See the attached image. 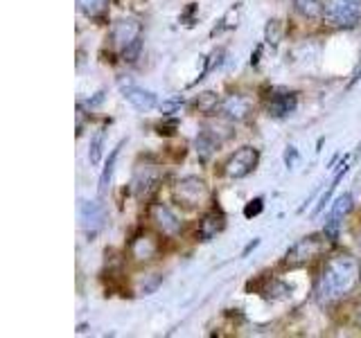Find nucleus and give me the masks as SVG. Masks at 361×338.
<instances>
[{"mask_svg": "<svg viewBox=\"0 0 361 338\" xmlns=\"http://www.w3.org/2000/svg\"><path fill=\"white\" fill-rule=\"evenodd\" d=\"M224 228H226V214L219 208H212V210H208L201 217L199 228H197V237H199V242H206L208 244L219 232H224Z\"/></svg>", "mask_w": 361, "mask_h": 338, "instance_id": "nucleus-13", "label": "nucleus"}, {"mask_svg": "<svg viewBox=\"0 0 361 338\" xmlns=\"http://www.w3.org/2000/svg\"><path fill=\"white\" fill-rule=\"evenodd\" d=\"M161 180H163V174L158 172V169H154V167H140L138 172H135V178H133L135 196H138L140 201L149 199L154 192L161 187Z\"/></svg>", "mask_w": 361, "mask_h": 338, "instance_id": "nucleus-12", "label": "nucleus"}, {"mask_svg": "<svg viewBox=\"0 0 361 338\" xmlns=\"http://www.w3.org/2000/svg\"><path fill=\"white\" fill-rule=\"evenodd\" d=\"M257 244H259V239H253V242H251V244H248V246H246V251H244V253H242V257H246V255H248V253H251V251H253V248H255V246H257Z\"/></svg>", "mask_w": 361, "mask_h": 338, "instance_id": "nucleus-28", "label": "nucleus"}, {"mask_svg": "<svg viewBox=\"0 0 361 338\" xmlns=\"http://www.w3.org/2000/svg\"><path fill=\"white\" fill-rule=\"evenodd\" d=\"M298 106V97L296 93H276L274 97L269 99V104H267V111H269V115L271 118H287L291 115L293 111H296Z\"/></svg>", "mask_w": 361, "mask_h": 338, "instance_id": "nucleus-14", "label": "nucleus"}, {"mask_svg": "<svg viewBox=\"0 0 361 338\" xmlns=\"http://www.w3.org/2000/svg\"><path fill=\"white\" fill-rule=\"evenodd\" d=\"M219 104H221V99L208 90V93H201L195 101H192V108L201 113V115H212V113L219 111Z\"/></svg>", "mask_w": 361, "mask_h": 338, "instance_id": "nucleus-19", "label": "nucleus"}, {"mask_svg": "<svg viewBox=\"0 0 361 338\" xmlns=\"http://www.w3.org/2000/svg\"><path fill=\"white\" fill-rule=\"evenodd\" d=\"M111 0H77V9L90 20H104Z\"/></svg>", "mask_w": 361, "mask_h": 338, "instance_id": "nucleus-15", "label": "nucleus"}, {"mask_svg": "<svg viewBox=\"0 0 361 338\" xmlns=\"http://www.w3.org/2000/svg\"><path fill=\"white\" fill-rule=\"evenodd\" d=\"M345 172H348V161H345V163L341 165V169H338V172H336L334 180H332V183H330V187H327V189H325V194L321 196V201H319V208H316V210H314V214H319V212H321V210L325 208V203H327V201H330V199H332V194H334V192H336V185H338V183H341V180H343Z\"/></svg>", "mask_w": 361, "mask_h": 338, "instance_id": "nucleus-23", "label": "nucleus"}, {"mask_svg": "<svg viewBox=\"0 0 361 338\" xmlns=\"http://www.w3.org/2000/svg\"><path fill=\"white\" fill-rule=\"evenodd\" d=\"M210 189L206 180L199 176H185L172 185V199L183 210H199L208 201Z\"/></svg>", "mask_w": 361, "mask_h": 338, "instance_id": "nucleus-3", "label": "nucleus"}, {"mask_svg": "<svg viewBox=\"0 0 361 338\" xmlns=\"http://www.w3.org/2000/svg\"><path fill=\"white\" fill-rule=\"evenodd\" d=\"M161 255V239L149 232L140 230L138 234H133V239L129 242V257L135 264H149Z\"/></svg>", "mask_w": 361, "mask_h": 338, "instance_id": "nucleus-7", "label": "nucleus"}, {"mask_svg": "<svg viewBox=\"0 0 361 338\" xmlns=\"http://www.w3.org/2000/svg\"><path fill=\"white\" fill-rule=\"evenodd\" d=\"M147 217H149L152 225L158 230V234L163 237H178L183 230V221L176 217V212L165 206V203H152L149 210H147Z\"/></svg>", "mask_w": 361, "mask_h": 338, "instance_id": "nucleus-6", "label": "nucleus"}, {"mask_svg": "<svg viewBox=\"0 0 361 338\" xmlns=\"http://www.w3.org/2000/svg\"><path fill=\"white\" fill-rule=\"evenodd\" d=\"M357 244H359V246H361V230H359V232H357Z\"/></svg>", "mask_w": 361, "mask_h": 338, "instance_id": "nucleus-30", "label": "nucleus"}, {"mask_svg": "<svg viewBox=\"0 0 361 338\" xmlns=\"http://www.w3.org/2000/svg\"><path fill=\"white\" fill-rule=\"evenodd\" d=\"M118 3L122 7H138V5H142V0H118Z\"/></svg>", "mask_w": 361, "mask_h": 338, "instance_id": "nucleus-27", "label": "nucleus"}, {"mask_svg": "<svg viewBox=\"0 0 361 338\" xmlns=\"http://www.w3.org/2000/svg\"><path fill=\"white\" fill-rule=\"evenodd\" d=\"M323 20L338 30H353L361 23V0H325Z\"/></svg>", "mask_w": 361, "mask_h": 338, "instance_id": "nucleus-4", "label": "nucleus"}, {"mask_svg": "<svg viewBox=\"0 0 361 338\" xmlns=\"http://www.w3.org/2000/svg\"><path fill=\"white\" fill-rule=\"evenodd\" d=\"M104 138H106V127L97 129V133L90 138V149H88V161L90 165H99L102 161V149H104Z\"/></svg>", "mask_w": 361, "mask_h": 338, "instance_id": "nucleus-21", "label": "nucleus"}, {"mask_svg": "<svg viewBox=\"0 0 361 338\" xmlns=\"http://www.w3.org/2000/svg\"><path fill=\"white\" fill-rule=\"evenodd\" d=\"M264 210V201L262 199H253V201H248L246 203V208H244V217L246 219H253V217H257L259 212Z\"/></svg>", "mask_w": 361, "mask_h": 338, "instance_id": "nucleus-25", "label": "nucleus"}, {"mask_svg": "<svg viewBox=\"0 0 361 338\" xmlns=\"http://www.w3.org/2000/svg\"><path fill=\"white\" fill-rule=\"evenodd\" d=\"M217 113L231 122H244L253 113V99L246 95H240V93H233L221 99Z\"/></svg>", "mask_w": 361, "mask_h": 338, "instance_id": "nucleus-10", "label": "nucleus"}, {"mask_svg": "<svg viewBox=\"0 0 361 338\" xmlns=\"http://www.w3.org/2000/svg\"><path fill=\"white\" fill-rule=\"evenodd\" d=\"M355 318H357V323L361 325V304H357V311H355Z\"/></svg>", "mask_w": 361, "mask_h": 338, "instance_id": "nucleus-29", "label": "nucleus"}, {"mask_svg": "<svg viewBox=\"0 0 361 338\" xmlns=\"http://www.w3.org/2000/svg\"><path fill=\"white\" fill-rule=\"evenodd\" d=\"M240 11H242V5H240V3H237L235 7H231V9L224 14V18L219 20V25L212 30V34H219V32H224V30H233V27H237V20H240Z\"/></svg>", "mask_w": 361, "mask_h": 338, "instance_id": "nucleus-22", "label": "nucleus"}, {"mask_svg": "<svg viewBox=\"0 0 361 338\" xmlns=\"http://www.w3.org/2000/svg\"><path fill=\"white\" fill-rule=\"evenodd\" d=\"M79 223L86 237H95L106 225V210L99 201H79Z\"/></svg>", "mask_w": 361, "mask_h": 338, "instance_id": "nucleus-9", "label": "nucleus"}, {"mask_svg": "<svg viewBox=\"0 0 361 338\" xmlns=\"http://www.w3.org/2000/svg\"><path fill=\"white\" fill-rule=\"evenodd\" d=\"M183 106V99H169V101H163L161 104V111L165 113V115H169L172 111H176V108H180Z\"/></svg>", "mask_w": 361, "mask_h": 338, "instance_id": "nucleus-26", "label": "nucleus"}, {"mask_svg": "<svg viewBox=\"0 0 361 338\" xmlns=\"http://www.w3.org/2000/svg\"><path fill=\"white\" fill-rule=\"evenodd\" d=\"M282 32H285V27H282V20H269L267 23V30H264V39L269 45H278L280 39H282Z\"/></svg>", "mask_w": 361, "mask_h": 338, "instance_id": "nucleus-24", "label": "nucleus"}, {"mask_svg": "<svg viewBox=\"0 0 361 338\" xmlns=\"http://www.w3.org/2000/svg\"><path fill=\"white\" fill-rule=\"evenodd\" d=\"M353 208H355L353 194H350V192H343V194H341V196H336V201H334L332 212H330V219L341 221L343 217H348V214L353 212Z\"/></svg>", "mask_w": 361, "mask_h": 338, "instance_id": "nucleus-20", "label": "nucleus"}, {"mask_svg": "<svg viewBox=\"0 0 361 338\" xmlns=\"http://www.w3.org/2000/svg\"><path fill=\"white\" fill-rule=\"evenodd\" d=\"M221 140H217V135L210 133V131H201L199 138H197V154L201 158V163H208L210 158L214 156V151L219 149Z\"/></svg>", "mask_w": 361, "mask_h": 338, "instance_id": "nucleus-17", "label": "nucleus"}, {"mask_svg": "<svg viewBox=\"0 0 361 338\" xmlns=\"http://www.w3.org/2000/svg\"><path fill=\"white\" fill-rule=\"evenodd\" d=\"M142 39V25L135 18H120L113 23V27L109 32V41L118 52L127 50L131 43Z\"/></svg>", "mask_w": 361, "mask_h": 338, "instance_id": "nucleus-8", "label": "nucleus"}, {"mask_svg": "<svg viewBox=\"0 0 361 338\" xmlns=\"http://www.w3.org/2000/svg\"><path fill=\"white\" fill-rule=\"evenodd\" d=\"M124 142H127V140H120V142H118L116 149L111 151V156H109V161H106L104 169H102V174H99V196H104V194H106V189H109V185H111V178H113V172H116V163H118V156H120V149L124 146Z\"/></svg>", "mask_w": 361, "mask_h": 338, "instance_id": "nucleus-18", "label": "nucleus"}, {"mask_svg": "<svg viewBox=\"0 0 361 338\" xmlns=\"http://www.w3.org/2000/svg\"><path fill=\"white\" fill-rule=\"evenodd\" d=\"M293 11L305 20H319L323 18L325 3L323 0H293Z\"/></svg>", "mask_w": 361, "mask_h": 338, "instance_id": "nucleus-16", "label": "nucleus"}, {"mask_svg": "<svg viewBox=\"0 0 361 338\" xmlns=\"http://www.w3.org/2000/svg\"><path fill=\"white\" fill-rule=\"evenodd\" d=\"M257 163H259V151L255 146H242V149H237L228 161L224 163V176L231 180L246 178L248 174L255 172Z\"/></svg>", "mask_w": 361, "mask_h": 338, "instance_id": "nucleus-5", "label": "nucleus"}, {"mask_svg": "<svg viewBox=\"0 0 361 338\" xmlns=\"http://www.w3.org/2000/svg\"><path fill=\"white\" fill-rule=\"evenodd\" d=\"M120 90H122L124 99H127L133 108H138L142 113H147V111H152V108L158 106V97L152 93V90H147V88H140V86H135L131 82H127V84L120 82Z\"/></svg>", "mask_w": 361, "mask_h": 338, "instance_id": "nucleus-11", "label": "nucleus"}, {"mask_svg": "<svg viewBox=\"0 0 361 338\" xmlns=\"http://www.w3.org/2000/svg\"><path fill=\"white\" fill-rule=\"evenodd\" d=\"M361 284V262L350 253H336L323 264L316 277L314 296L319 304H336L350 298Z\"/></svg>", "mask_w": 361, "mask_h": 338, "instance_id": "nucleus-1", "label": "nucleus"}, {"mask_svg": "<svg viewBox=\"0 0 361 338\" xmlns=\"http://www.w3.org/2000/svg\"><path fill=\"white\" fill-rule=\"evenodd\" d=\"M327 251V237L325 234H307L298 239L282 257V268H302L319 259Z\"/></svg>", "mask_w": 361, "mask_h": 338, "instance_id": "nucleus-2", "label": "nucleus"}]
</instances>
